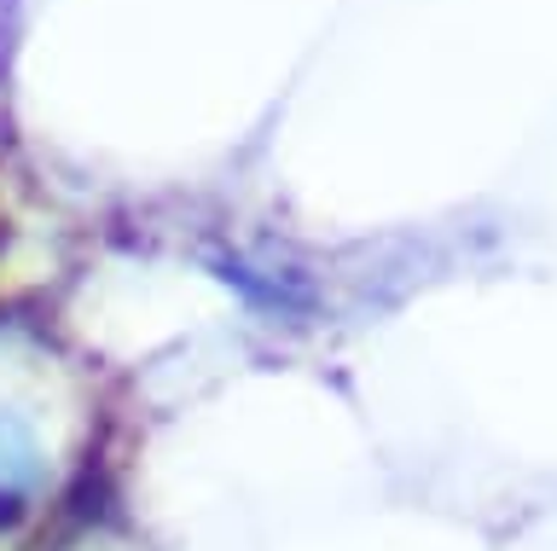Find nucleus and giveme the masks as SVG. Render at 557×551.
Instances as JSON below:
<instances>
[{
	"label": "nucleus",
	"mask_w": 557,
	"mask_h": 551,
	"mask_svg": "<svg viewBox=\"0 0 557 551\" xmlns=\"http://www.w3.org/2000/svg\"><path fill=\"white\" fill-rule=\"evenodd\" d=\"M41 464H35V441L24 424L0 418V505H24V493L35 488Z\"/></svg>",
	"instance_id": "nucleus-1"
}]
</instances>
